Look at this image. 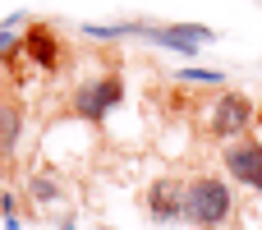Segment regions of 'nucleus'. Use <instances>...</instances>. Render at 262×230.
I'll use <instances>...</instances> for the list:
<instances>
[{
  "label": "nucleus",
  "instance_id": "6e6552de",
  "mask_svg": "<svg viewBox=\"0 0 262 230\" xmlns=\"http://www.w3.org/2000/svg\"><path fill=\"white\" fill-rule=\"evenodd\" d=\"M18 129H23V115H18V101H0V157H9L14 152V143H18Z\"/></svg>",
  "mask_w": 262,
  "mask_h": 230
},
{
  "label": "nucleus",
  "instance_id": "f257e3e1",
  "mask_svg": "<svg viewBox=\"0 0 262 230\" xmlns=\"http://www.w3.org/2000/svg\"><path fill=\"white\" fill-rule=\"evenodd\" d=\"M235 212V194L230 184H221L216 175H198L184 184V221L198 230H221Z\"/></svg>",
  "mask_w": 262,
  "mask_h": 230
},
{
  "label": "nucleus",
  "instance_id": "1a4fd4ad",
  "mask_svg": "<svg viewBox=\"0 0 262 230\" xmlns=\"http://www.w3.org/2000/svg\"><path fill=\"white\" fill-rule=\"evenodd\" d=\"M28 189H32V198H37V203H55V198H60V184H55V180H46V175H32V184H28Z\"/></svg>",
  "mask_w": 262,
  "mask_h": 230
},
{
  "label": "nucleus",
  "instance_id": "0eeeda50",
  "mask_svg": "<svg viewBox=\"0 0 262 230\" xmlns=\"http://www.w3.org/2000/svg\"><path fill=\"white\" fill-rule=\"evenodd\" d=\"M23 51L41 65V69H55L60 60H64V51H60V41H55V32L46 28V23H32L28 28V37H23Z\"/></svg>",
  "mask_w": 262,
  "mask_h": 230
},
{
  "label": "nucleus",
  "instance_id": "39448f33",
  "mask_svg": "<svg viewBox=\"0 0 262 230\" xmlns=\"http://www.w3.org/2000/svg\"><path fill=\"white\" fill-rule=\"evenodd\" d=\"M221 161H226V171H230L239 184L262 189V143L258 138H235V143H226Z\"/></svg>",
  "mask_w": 262,
  "mask_h": 230
},
{
  "label": "nucleus",
  "instance_id": "423d86ee",
  "mask_svg": "<svg viewBox=\"0 0 262 230\" xmlns=\"http://www.w3.org/2000/svg\"><path fill=\"white\" fill-rule=\"evenodd\" d=\"M138 37H147V41H157V46H170V51H180L184 60H193L198 55V46L203 41H212V28H198V23H180V28H134Z\"/></svg>",
  "mask_w": 262,
  "mask_h": 230
},
{
  "label": "nucleus",
  "instance_id": "f03ea898",
  "mask_svg": "<svg viewBox=\"0 0 262 230\" xmlns=\"http://www.w3.org/2000/svg\"><path fill=\"white\" fill-rule=\"evenodd\" d=\"M120 97H124V83H120L115 74H101V78H92V83H83V88L74 92V115L88 120V124H101V120L120 106Z\"/></svg>",
  "mask_w": 262,
  "mask_h": 230
},
{
  "label": "nucleus",
  "instance_id": "20e7f679",
  "mask_svg": "<svg viewBox=\"0 0 262 230\" xmlns=\"http://www.w3.org/2000/svg\"><path fill=\"white\" fill-rule=\"evenodd\" d=\"M249 124H253V106H249V97H239V92H226V97H216V106H212V120H207V129H212L216 138L249 134Z\"/></svg>",
  "mask_w": 262,
  "mask_h": 230
},
{
  "label": "nucleus",
  "instance_id": "9d476101",
  "mask_svg": "<svg viewBox=\"0 0 262 230\" xmlns=\"http://www.w3.org/2000/svg\"><path fill=\"white\" fill-rule=\"evenodd\" d=\"M180 78H189V83H221L216 69H180Z\"/></svg>",
  "mask_w": 262,
  "mask_h": 230
},
{
  "label": "nucleus",
  "instance_id": "7ed1b4c3",
  "mask_svg": "<svg viewBox=\"0 0 262 230\" xmlns=\"http://www.w3.org/2000/svg\"><path fill=\"white\" fill-rule=\"evenodd\" d=\"M143 207H147V217L161 221V226L180 221V217H184V180H175V175L152 180L147 194H143Z\"/></svg>",
  "mask_w": 262,
  "mask_h": 230
},
{
  "label": "nucleus",
  "instance_id": "9b49d317",
  "mask_svg": "<svg viewBox=\"0 0 262 230\" xmlns=\"http://www.w3.org/2000/svg\"><path fill=\"white\" fill-rule=\"evenodd\" d=\"M0 51H18V37H14V32H5V28H0Z\"/></svg>",
  "mask_w": 262,
  "mask_h": 230
}]
</instances>
